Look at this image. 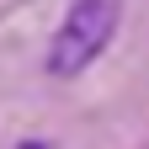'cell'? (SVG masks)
Returning <instances> with one entry per match:
<instances>
[{"label":"cell","instance_id":"cell-2","mask_svg":"<svg viewBox=\"0 0 149 149\" xmlns=\"http://www.w3.org/2000/svg\"><path fill=\"white\" fill-rule=\"evenodd\" d=\"M22 149H48V144H22Z\"/></svg>","mask_w":149,"mask_h":149},{"label":"cell","instance_id":"cell-1","mask_svg":"<svg viewBox=\"0 0 149 149\" xmlns=\"http://www.w3.org/2000/svg\"><path fill=\"white\" fill-rule=\"evenodd\" d=\"M117 22H123V0H74L64 27L53 32V48H48V74H80L101 59L117 37Z\"/></svg>","mask_w":149,"mask_h":149}]
</instances>
